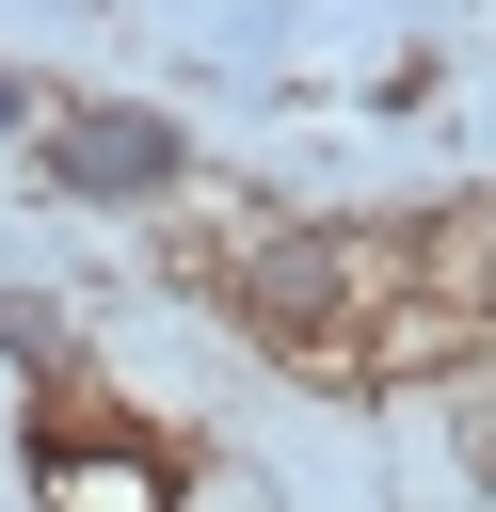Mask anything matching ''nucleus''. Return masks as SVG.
<instances>
[{
  "instance_id": "nucleus-1",
  "label": "nucleus",
  "mask_w": 496,
  "mask_h": 512,
  "mask_svg": "<svg viewBox=\"0 0 496 512\" xmlns=\"http://www.w3.org/2000/svg\"><path fill=\"white\" fill-rule=\"evenodd\" d=\"M176 176H192V128H176V112L80 96V112L48 128V192H80V208H160Z\"/></svg>"
},
{
  "instance_id": "nucleus-4",
  "label": "nucleus",
  "mask_w": 496,
  "mask_h": 512,
  "mask_svg": "<svg viewBox=\"0 0 496 512\" xmlns=\"http://www.w3.org/2000/svg\"><path fill=\"white\" fill-rule=\"evenodd\" d=\"M0 128H32V80H16V64H0Z\"/></svg>"
},
{
  "instance_id": "nucleus-2",
  "label": "nucleus",
  "mask_w": 496,
  "mask_h": 512,
  "mask_svg": "<svg viewBox=\"0 0 496 512\" xmlns=\"http://www.w3.org/2000/svg\"><path fill=\"white\" fill-rule=\"evenodd\" d=\"M352 272H368L352 240H304V224H272V240H240V256H224V304H240L256 336H288V352H320V336L352 320Z\"/></svg>"
},
{
  "instance_id": "nucleus-3",
  "label": "nucleus",
  "mask_w": 496,
  "mask_h": 512,
  "mask_svg": "<svg viewBox=\"0 0 496 512\" xmlns=\"http://www.w3.org/2000/svg\"><path fill=\"white\" fill-rule=\"evenodd\" d=\"M32 512H176V464H160L144 432L32 416Z\"/></svg>"
}]
</instances>
